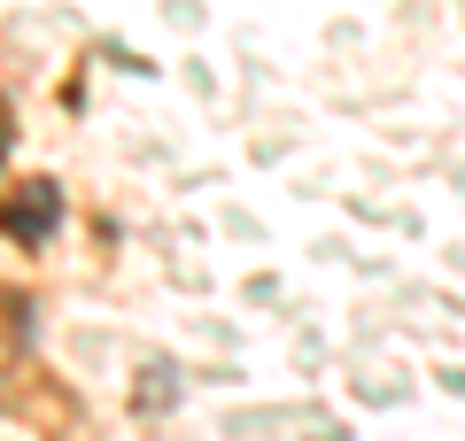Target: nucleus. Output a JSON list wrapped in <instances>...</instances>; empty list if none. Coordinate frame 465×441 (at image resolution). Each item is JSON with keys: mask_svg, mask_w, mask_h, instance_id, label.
Instances as JSON below:
<instances>
[{"mask_svg": "<svg viewBox=\"0 0 465 441\" xmlns=\"http://www.w3.org/2000/svg\"><path fill=\"white\" fill-rule=\"evenodd\" d=\"M47 225H54V186H32V194L8 210V232H16V240H39Z\"/></svg>", "mask_w": 465, "mask_h": 441, "instance_id": "nucleus-1", "label": "nucleus"}]
</instances>
